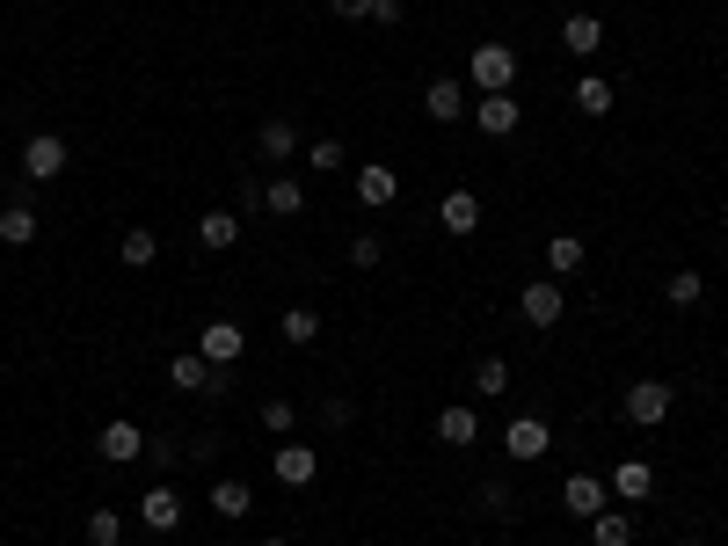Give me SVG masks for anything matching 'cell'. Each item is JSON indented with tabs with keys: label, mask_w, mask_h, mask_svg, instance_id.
<instances>
[{
	"label": "cell",
	"mask_w": 728,
	"mask_h": 546,
	"mask_svg": "<svg viewBox=\"0 0 728 546\" xmlns=\"http://www.w3.org/2000/svg\"><path fill=\"white\" fill-rule=\"evenodd\" d=\"M612 495H620V503H648V495H656V466H648V459H620V466H612Z\"/></svg>",
	"instance_id": "12"
},
{
	"label": "cell",
	"mask_w": 728,
	"mask_h": 546,
	"mask_svg": "<svg viewBox=\"0 0 728 546\" xmlns=\"http://www.w3.org/2000/svg\"><path fill=\"white\" fill-rule=\"evenodd\" d=\"M663 292H670V306H699V300H707V277H699V270H677Z\"/></svg>",
	"instance_id": "30"
},
{
	"label": "cell",
	"mask_w": 728,
	"mask_h": 546,
	"mask_svg": "<svg viewBox=\"0 0 728 546\" xmlns=\"http://www.w3.org/2000/svg\"><path fill=\"white\" fill-rule=\"evenodd\" d=\"M467 81H474L481 95H510V81H518V52H510V44H474Z\"/></svg>",
	"instance_id": "1"
},
{
	"label": "cell",
	"mask_w": 728,
	"mask_h": 546,
	"mask_svg": "<svg viewBox=\"0 0 728 546\" xmlns=\"http://www.w3.org/2000/svg\"><path fill=\"white\" fill-rule=\"evenodd\" d=\"M262 546H292V539H262Z\"/></svg>",
	"instance_id": "37"
},
{
	"label": "cell",
	"mask_w": 728,
	"mask_h": 546,
	"mask_svg": "<svg viewBox=\"0 0 728 546\" xmlns=\"http://www.w3.org/2000/svg\"><path fill=\"white\" fill-rule=\"evenodd\" d=\"M292 416H299L292 401H262V423H270V430H292Z\"/></svg>",
	"instance_id": "35"
},
{
	"label": "cell",
	"mask_w": 728,
	"mask_h": 546,
	"mask_svg": "<svg viewBox=\"0 0 728 546\" xmlns=\"http://www.w3.org/2000/svg\"><path fill=\"white\" fill-rule=\"evenodd\" d=\"M168 379H175V387H183V393H226L219 365H205V357H197V350H183V357H175V365H168Z\"/></svg>",
	"instance_id": "10"
},
{
	"label": "cell",
	"mask_w": 728,
	"mask_h": 546,
	"mask_svg": "<svg viewBox=\"0 0 728 546\" xmlns=\"http://www.w3.org/2000/svg\"><path fill=\"white\" fill-rule=\"evenodd\" d=\"M503 387H510V365L503 357H481V365H474V393L488 401V393H503Z\"/></svg>",
	"instance_id": "31"
},
{
	"label": "cell",
	"mask_w": 728,
	"mask_h": 546,
	"mask_svg": "<svg viewBox=\"0 0 728 546\" xmlns=\"http://www.w3.org/2000/svg\"><path fill=\"white\" fill-rule=\"evenodd\" d=\"M211 511H219V517H248V511H256V489H248V481H211Z\"/></svg>",
	"instance_id": "21"
},
{
	"label": "cell",
	"mask_w": 728,
	"mask_h": 546,
	"mask_svg": "<svg viewBox=\"0 0 728 546\" xmlns=\"http://www.w3.org/2000/svg\"><path fill=\"white\" fill-rule=\"evenodd\" d=\"M372 8H379V0H335V15H343V22H364Z\"/></svg>",
	"instance_id": "36"
},
{
	"label": "cell",
	"mask_w": 728,
	"mask_h": 546,
	"mask_svg": "<svg viewBox=\"0 0 728 546\" xmlns=\"http://www.w3.org/2000/svg\"><path fill=\"white\" fill-rule=\"evenodd\" d=\"M313 335H321V314H313V306H292V314H284V343H292V350H306Z\"/></svg>",
	"instance_id": "28"
},
{
	"label": "cell",
	"mask_w": 728,
	"mask_h": 546,
	"mask_svg": "<svg viewBox=\"0 0 728 546\" xmlns=\"http://www.w3.org/2000/svg\"><path fill=\"white\" fill-rule=\"evenodd\" d=\"M597 44H605V22L590 15V8H575V15L561 22V52H575V59H597Z\"/></svg>",
	"instance_id": "13"
},
{
	"label": "cell",
	"mask_w": 728,
	"mask_h": 546,
	"mask_svg": "<svg viewBox=\"0 0 728 546\" xmlns=\"http://www.w3.org/2000/svg\"><path fill=\"white\" fill-rule=\"evenodd\" d=\"M0 241H8V248L37 241V212H30V204H0Z\"/></svg>",
	"instance_id": "22"
},
{
	"label": "cell",
	"mask_w": 728,
	"mask_h": 546,
	"mask_svg": "<svg viewBox=\"0 0 728 546\" xmlns=\"http://www.w3.org/2000/svg\"><path fill=\"white\" fill-rule=\"evenodd\" d=\"M343 160H350V154H343V139H313V146H306V168H313V176H335Z\"/></svg>",
	"instance_id": "32"
},
{
	"label": "cell",
	"mask_w": 728,
	"mask_h": 546,
	"mask_svg": "<svg viewBox=\"0 0 728 546\" xmlns=\"http://www.w3.org/2000/svg\"><path fill=\"white\" fill-rule=\"evenodd\" d=\"M394 197H401V176L386 168V160H364V168H357V204H364V212H386Z\"/></svg>",
	"instance_id": "7"
},
{
	"label": "cell",
	"mask_w": 728,
	"mask_h": 546,
	"mask_svg": "<svg viewBox=\"0 0 728 546\" xmlns=\"http://www.w3.org/2000/svg\"><path fill=\"white\" fill-rule=\"evenodd\" d=\"M437 227H445L451 241H467V233H481V197H474V190H451L445 204H437Z\"/></svg>",
	"instance_id": "9"
},
{
	"label": "cell",
	"mask_w": 728,
	"mask_h": 546,
	"mask_svg": "<svg viewBox=\"0 0 728 546\" xmlns=\"http://www.w3.org/2000/svg\"><path fill=\"white\" fill-rule=\"evenodd\" d=\"M590 539H597V546H634V517H626V511H612V503H605V511L590 517Z\"/></svg>",
	"instance_id": "20"
},
{
	"label": "cell",
	"mask_w": 728,
	"mask_h": 546,
	"mask_svg": "<svg viewBox=\"0 0 728 546\" xmlns=\"http://www.w3.org/2000/svg\"><path fill=\"white\" fill-rule=\"evenodd\" d=\"M605 481H597V474H569V481H561V503H569V511L575 517H597V511H605Z\"/></svg>",
	"instance_id": "15"
},
{
	"label": "cell",
	"mask_w": 728,
	"mask_h": 546,
	"mask_svg": "<svg viewBox=\"0 0 728 546\" xmlns=\"http://www.w3.org/2000/svg\"><path fill=\"white\" fill-rule=\"evenodd\" d=\"M379 255H386L379 233H357V241H350V263H357V270H379Z\"/></svg>",
	"instance_id": "33"
},
{
	"label": "cell",
	"mask_w": 728,
	"mask_h": 546,
	"mask_svg": "<svg viewBox=\"0 0 728 546\" xmlns=\"http://www.w3.org/2000/svg\"><path fill=\"white\" fill-rule=\"evenodd\" d=\"M139 525H146V532H175V525H183V495H175L168 481H154V489H146Z\"/></svg>",
	"instance_id": "11"
},
{
	"label": "cell",
	"mask_w": 728,
	"mask_h": 546,
	"mask_svg": "<svg viewBox=\"0 0 728 546\" xmlns=\"http://www.w3.org/2000/svg\"><path fill=\"white\" fill-rule=\"evenodd\" d=\"M481 511L488 517H510V489H503V481H481Z\"/></svg>",
	"instance_id": "34"
},
{
	"label": "cell",
	"mask_w": 728,
	"mask_h": 546,
	"mask_svg": "<svg viewBox=\"0 0 728 546\" xmlns=\"http://www.w3.org/2000/svg\"><path fill=\"white\" fill-rule=\"evenodd\" d=\"M547 270H554V277L583 270V241H575V233H554V241H547Z\"/></svg>",
	"instance_id": "27"
},
{
	"label": "cell",
	"mask_w": 728,
	"mask_h": 546,
	"mask_svg": "<svg viewBox=\"0 0 728 546\" xmlns=\"http://www.w3.org/2000/svg\"><path fill=\"white\" fill-rule=\"evenodd\" d=\"M677 546H693V539H677Z\"/></svg>",
	"instance_id": "38"
},
{
	"label": "cell",
	"mask_w": 728,
	"mask_h": 546,
	"mask_svg": "<svg viewBox=\"0 0 728 546\" xmlns=\"http://www.w3.org/2000/svg\"><path fill=\"white\" fill-rule=\"evenodd\" d=\"M423 109H430V124H459L467 117V88H459V81H430V88H423Z\"/></svg>",
	"instance_id": "14"
},
{
	"label": "cell",
	"mask_w": 728,
	"mask_h": 546,
	"mask_svg": "<svg viewBox=\"0 0 728 546\" xmlns=\"http://www.w3.org/2000/svg\"><path fill=\"white\" fill-rule=\"evenodd\" d=\"M575 109H583V117H612V81L583 73V81H575Z\"/></svg>",
	"instance_id": "25"
},
{
	"label": "cell",
	"mask_w": 728,
	"mask_h": 546,
	"mask_svg": "<svg viewBox=\"0 0 728 546\" xmlns=\"http://www.w3.org/2000/svg\"><path fill=\"white\" fill-rule=\"evenodd\" d=\"M124 539V511H87V546H117Z\"/></svg>",
	"instance_id": "29"
},
{
	"label": "cell",
	"mask_w": 728,
	"mask_h": 546,
	"mask_svg": "<svg viewBox=\"0 0 728 546\" xmlns=\"http://www.w3.org/2000/svg\"><path fill=\"white\" fill-rule=\"evenodd\" d=\"M248 350V328L241 321H205V335H197V357H205V365H233V357Z\"/></svg>",
	"instance_id": "4"
},
{
	"label": "cell",
	"mask_w": 728,
	"mask_h": 546,
	"mask_svg": "<svg viewBox=\"0 0 728 546\" xmlns=\"http://www.w3.org/2000/svg\"><path fill=\"white\" fill-rule=\"evenodd\" d=\"M256 154H262V160H292V154H299V132H292L284 117H270V124L256 132Z\"/></svg>",
	"instance_id": "19"
},
{
	"label": "cell",
	"mask_w": 728,
	"mask_h": 546,
	"mask_svg": "<svg viewBox=\"0 0 728 546\" xmlns=\"http://www.w3.org/2000/svg\"><path fill=\"white\" fill-rule=\"evenodd\" d=\"M95 452H103L110 466H132V459H146V430H139V423H124V416H117V423H103Z\"/></svg>",
	"instance_id": "6"
},
{
	"label": "cell",
	"mask_w": 728,
	"mask_h": 546,
	"mask_svg": "<svg viewBox=\"0 0 728 546\" xmlns=\"http://www.w3.org/2000/svg\"><path fill=\"white\" fill-rule=\"evenodd\" d=\"M503 452L510 459H547V452H554V430L539 423V416H518V423L503 430Z\"/></svg>",
	"instance_id": "8"
},
{
	"label": "cell",
	"mask_w": 728,
	"mask_h": 546,
	"mask_svg": "<svg viewBox=\"0 0 728 546\" xmlns=\"http://www.w3.org/2000/svg\"><path fill=\"white\" fill-rule=\"evenodd\" d=\"M117 255H124V270H154L160 241H154V233H146V227H132V233H124V241H117Z\"/></svg>",
	"instance_id": "26"
},
{
	"label": "cell",
	"mask_w": 728,
	"mask_h": 546,
	"mask_svg": "<svg viewBox=\"0 0 728 546\" xmlns=\"http://www.w3.org/2000/svg\"><path fill=\"white\" fill-rule=\"evenodd\" d=\"M474 117H481V132H488V139H510L524 109L510 103V95H481V103H474Z\"/></svg>",
	"instance_id": "16"
},
{
	"label": "cell",
	"mask_w": 728,
	"mask_h": 546,
	"mask_svg": "<svg viewBox=\"0 0 728 546\" xmlns=\"http://www.w3.org/2000/svg\"><path fill=\"white\" fill-rule=\"evenodd\" d=\"M22 176H30V182H59V176H66V139H59V132H37V139L22 146Z\"/></svg>",
	"instance_id": "3"
},
{
	"label": "cell",
	"mask_w": 728,
	"mask_h": 546,
	"mask_svg": "<svg viewBox=\"0 0 728 546\" xmlns=\"http://www.w3.org/2000/svg\"><path fill=\"white\" fill-rule=\"evenodd\" d=\"M262 212H278V219H299V212H306V190H299L292 176L262 182Z\"/></svg>",
	"instance_id": "18"
},
{
	"label": "cell",
	"mask_w": 728,
	"mask_h": 546,
	"mask_svg": "<svg viewBox=\"0 0 728 546\" xmlns=\"http://www.w3.org/2000/svg\"><path fill=\"white\" fill-rule=\"evenodd\" d=\"M561 306H569V300H561V284H554V277H532V284L518 292V314L532 321V328H554Z\"/></svg>",
	"instance_id": "5"
},
{
	"label": "cell",
	"mask_w": 728,
	"mask_h": 546,
	"mask_svg": "<svg viewBox=\"0 0 728 546\" xmlns=\"http://www.w3.org/2000/svg\"><path fill=\"white\" fill-rule=\"evenodd\" d=\"M670 401H677V393L670 387H663V379H634V387H626V423H642V430H656L663 423V416H670Z\"/></svg>",
	"instance_id": "2"
},
{
	"label": "cell",
	"mask_w": 728,
	"mask_h": 546,
	"mask_svg": "<svg viewBox=\"0 0 728 546\" xmlns=\"http://www.w3.org/2000/svg\"><path fill=\"white\" fill-rule=\"evenodd\" d=\"M270 466H278V481H284V489H306V481L321 474V452H306V444H284V452L270 459Z\"/></svg>",
	"instance_id": "17"
},
{
	"label": "cell",
	"mask_w": 728,
	"mask_h": 546,
	"mask_svg": "<svg viewBox=\"0 0 728 546\" xmlns=\"http://www.w3.org/2000/svg\"><path fill=\"white\" fill-rule=\"evenodd\" d=\"M197 241H205V248H233V241H241V212H205V219H197Z\"/></svg>",
	"instance_id": "23"
},
{
	"label": "cell",
	"mask_w": 728,
	"mask_h": 546,
	"mask_svg": "<svg viewBox=\"0 0 728 546\" xmlns=\"http://www.w3.org/2000/svg\"><path fill=\"white\" fill-rule=\"evenodd\" d=\"M437 438H445V444H474V438H481V416H474V408H445V416H437Z\"/></svg>",
	"instance_id": "24"
}]
</instances>
